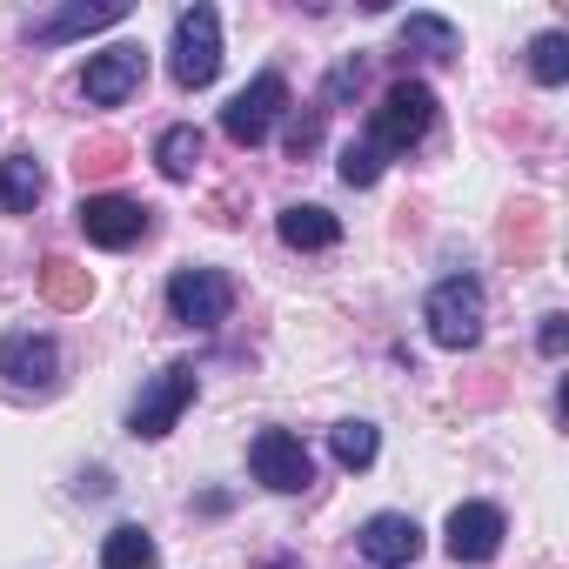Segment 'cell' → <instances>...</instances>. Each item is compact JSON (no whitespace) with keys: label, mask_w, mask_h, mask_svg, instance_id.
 <instances>
[{"label":"cell","mask_w":569,"mask_h":569,"mask_svg":"<svg viewBox=\"0 0 569 569\" xmlns=\"http://www.w3.org/2000/svg\"><path fill=\"white\" fill-rule=\"evenodd\" d=\"M436 128V94L429 81H396L376 108H369V148L389 161V154H409L422 134Z\"/></svg>","instance_id":"obj_1"},{"label":"cell","mask_w":569,"mask_h":569,"mask_svg":"<svg viewBox=\"0 0 569 569\" xmlns=\"http://www.w3.org/2000/svg\"><path fill=\"white\" fill-rule=\"evenodd\" d=\"M168 74H174V88H208L214 74H221V14L214 8H181L174 14V41H168Z\"/></svg>","instance_id":"obj_2"},{"label":"cell","mask_w":569,"mask_h":569,"mask_svg":"<svg viewBox=\"0 0 569 569\" xmlns=\"http://www.w3.org/2000/svg\"><path fill=\"white\" fill-rule=\"evenodd\" d=\"M436 349H476L482 342V281L476 274H449L429 289V309H422Z\"/></svg>","instance_id":"obj_3"},{"label":"cell","mask_w":569,"mask_h":569,"mask_svg":"<svg viewBox=\"0 0 569 569\" xmlns=\"http://www.w3.org/2000/svg\"><path fill=\"white\" fill-rule=\"evenodd\" d=\"M194 389H201V376H194V362H168L148 389H141V402L128 409V436H141V442H161L174 422H181V409L194 402Z\"/></svg>","instance_id":"obj_4"},{"label":"cell","mask_w":569,"mask_h":569,"mask_svg":"<svg viewBox=\"0 0 569 569\" xmlns=\"http://www.w3.org/2000/svg\"><path fill=\"white\" fill-rule=\"evenodd\" d=\"M168 309H174V322H188V329H221L228 309H234V281H228L221 268H174Z\"/></svg>","instance_id":"obj_5"},{"label":"cell","mask_w":569,"mask_h":569,"mask_svg":"<svg viewBox=\"0 0 569 569\" xmlns=\"http://www.w3.org/2000/svg\"><path fill=\"white\" fill-rule=\"evenodd\" d=\"M248 469H254V482L274 489V496H302V489L316 482V462H309L302 436H289V429H261V436L248 442Z\"/></svg>","instance_id":"obj_6"},{"label":"cell","mask_w":569,"mask_h":569,"mask_svg":"<svg viewBox=\"0 0 569 569\" xmlns=\"http://www.w3.org/2000/svg\"><path fill=\"white\" fill-rule=\"evenodd\" d=\"M281 108H289V81H281V74H254V81L221 108V134H228L234 148H261L268 128L281 121Z\"/></svg>","instance_id":"obj_7"},{"label":"cell","mask_w":569,"mask_h":569,"mask_svg":"<svg viewBox=\"0 0 569 569\" xmlns=\"http://www.w3.org/2000/svg\"><path fill=\"white\" fill-rule=\"evenodd\" d=\"M148 81V48H134V41H121V48H101V54H88V74H81V94L94 101V108H121L134 88Z\"/></svg>","instance_id":"obj_8"},{"label":"cell","mask_w":569,"mask_h":569,"mask_svg":"<svg viewBox=\"0 0 569 569\" xmlns=\"http://www.w3.org/2000/svg\"><path fill=\"white\" fill-rule=\"evenodd\" d=\"M0 376L14 389H54L61 382V349L41 329H8L0 336Z\"/></svg>","instance_id":"obj_9"},{"label":"cell","mask_w":569,"mask_h":569,"mask_svg":"<svg viewBox=\"0 0 569 569\" xmlns=\"http://www.w3.org/2000/svg\"><path fill=\"white\" fill-rule=\"evenodd\" d=\"M148 214H154V208H141V201H128V194H88V201L74 208V221H81V234H88L94 248H134V241L148 234Z\"/></svg>","instance_id":"obj_10"},{"label":"cell","mask_w":569,"mask_h":569,"mask_svg":"<svg viewBox=\"0 0 569 569\" xmlns=\"http://www.w3.org/2000/svg\"><path fill=\"white\" fill-rule=\"evenodd\" d=\"M502 536H509V522H502L496 502H456L449 509V529H442V549L456 562H489L502 549Z\"/></svg>","instance_id":"obj_11"},{"label":"cell","mask_w":569,"mask_h":569,"mask_svg":"<svg viewBox=\"0 0 569 569\" xmlns=\"http://www.w3.org/2000/svg\"><path fill=\"white\" fill-rule=\"evenodd\" d=\"M356 549H362V562H376V569H409V562L422 556V529H416V516L382 509V516H369V522L356 529Z\"/></svg>","instance_id":"obj_12"},{"label":"cell","mask_w":569,"mask_h":569,"mask_svg":"<svg viewBox=\"0 0 569 569\" xmlns=\"http://www.w3.org/2000/svg\"><path fill=\"white\" fill-rule=\"evenodd\" d=\"M274 234L289 241V248H336L342 241V221L329 208H316V201H296V208L274 214Z\"/></svg>","instance_id":"obj_13"},{"label":"cell","mask_w":569,"mask_h":569,"mask_svg":"<svg viewBox=\"0 0 569 569\" xmlns=\"http://www.w3.org/2000/svg\"><path fill=\"white\" fill-rule=\"evenodd\" d=\"M41 194H48V174H41L34 154H8V161H0V214H28Z\"/></svg>","instance_id":"obj_14"},{"label":"cell","mask_w":569,"mask_h":569,"mask_svg":"<svg viewBox=\"0 0 569 569\" xmlns=\"http://www.w3.org/2000/svg\"><path fill=\"white\" fill-rule=\"evenodd\" d=\"M128 21V0H101V8H68L54 21H34V41H74V34H94V28H121Z\"/></svg>","instance_id":"obj_15"},{"label":"cell","mask_w":569,"mask_h":569,"mask_svg":"<svg viewBox=\"0 0 569 569\" xmlns=\"http://www.w3.org/2000/svg\"><path fill=\"white\" fill-rule=\"evenodd\" d=\"M402 48H409V54H429V61H456V54H462V34H456L442 14H409V21H402Z\"/></svg>","instance_id":"obj_16"},{"label":"cell","mask_w":569,"mask_h":569,"mask_svg":"<svg viewBox=\"0 0 569 569\" xmlns=\"http://www.w3.org/2000/svg\"><path fill=\"white\" fill-rule=\"evenodd\" d=\"M154 168H161L168 181H188V174L201 168V128H188V121L161 128V141H154Z\"/></svg>","instance_id":"obj_17"},{"label":"cell","mask_w":569,"mask_h":569,"mask_svg":"<svg viewBox=\"0 0 569 569\" xmlns=\"http://www.w3.org/2000/svg\"><path fill=\"white\" fill-rule=\"evenodd\" d=\"M154 562H161V549H154V536H148L141 522L108 529V542H101V569H154Z\"/></svg>","instance_id":"obj_18"},{"label":"cell","mask_w":569,"mask_h":569,"mask_svg":"<svg viewBox=\"0 0 569 569\" xmlns=\"http://www.w3.org/2000/svg\"><path fill=\"white\" fill-rule=\"evenodd\" d=\"M376 449H382L376 422H356V416H349V422H336V429H329V456H336L342 469H369V462H376Z\"/></svg>","instance_id":"obj_19"},{"label":"cell","mask_w":569,"mask_h":569,"mask_svg":"<svg viewBox=\"0 0 569 569\" xmlns=\"http://www.w3.org/2000/svg\"><path fill=\"white\" fill-rule=\"evenodd\" d=\"M529 74H536L542 88H562V81H569V34H562V28H549V34L529 41Z\"/></svg>","instance_id":"obj_20"},{"label":"cell","mask_w":569,"mask_h":569,"mask_svg":"<svg viewBox=\"0 0 569 569\" xmlns=\"http://www.w3.org/2000/svg\"><path fill=\"white\" fill-rule=\"evenodd\" d=\"M382 168H389V161H382L369 141H349V148H342V181H349V188H376Z\"/></svg>","instance_id":"obj_21"},{"label":"cell","mask_w":569,"mask_h":569,"mask_svg":"<svg viewBox=\"0 0 569 569\" xmlns=\"http://www.w3.org/2000/svg\"><path fill=\"white\" fill-rule=\"evenodd\" d=\"M536 342H542V356L556 362V356L569 349V322H562V316H542V336H536Z\"/></svg>","instance_id":"obj_22"}]
</instances>
